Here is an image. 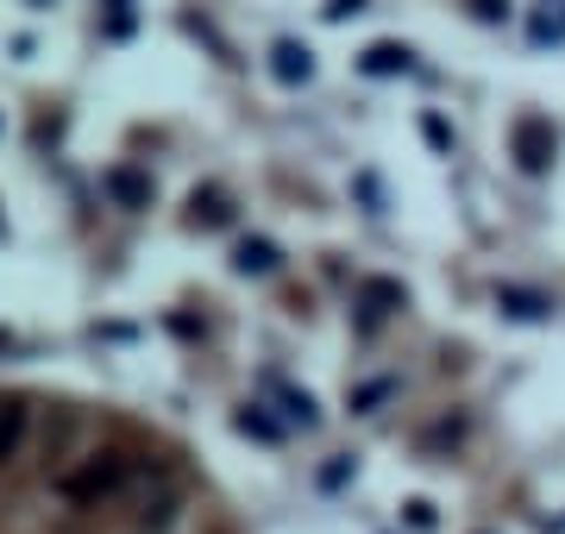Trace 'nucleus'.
Listing matches in <instances>:
<instances>
[{
  "label": "nucleus",
  "mask_w": 565,
  "mask_h": 534,
  "mask_svg": "<svg viewBox=\"0 0 565 534\" xmlns=\"http://www.w3.org/2000/svg\"><path fill=\"white\" fill-rule=\"evenodd\" d=\"M126 491V459L120 452H88L76 472H63V496L70 503H102V496Z\"/></svg>",
  "instance_id": "obj_1"
},
{
  "label": "nucleus",
  "mask_w": 565,
  "mask_h": 534,
  "mask_svg": "<svg viewBox=\"0 0 565 534\" xmlns=\"http://www.w3.org/2000/svg\"><path fill=\"white\" fill-rule=\"evenodd\" d=\"M509 151H515V164H522L527 177H546L553 158H559V132H553L546 114H522V120L509 126Z\"/></svg>",
  "instance_id": "obj_2"
},
{
  "label": "nucleus",
  "mask_w": 565,
  "mask_h": 534,
  "mask_svg": "<svg viewBox=\"0 0 565 534\" xmlns=\"http://www.w3.org/2000/svg\"><path fill=\"white\" fill-rule=\"evenodd\" d=\"M270 70H277V83L302 88L308 76H315V51H308V44H296V39H277V44H270Z\"/></svg>",
  "instance_id": "obj_3"
},
{
  "label": "nucleus",
  "mask_w": 565,
  "mask_h": 534,
  "mask_svg": "<svg viewBox=\"0 0 565 534\" xmlns=\"http://www.w3.org/2000/svg\"><path fill=\"white\" fill-rule=\"evenodd\" d=\"M359 70H364V76H408V70H415V51H408V44H396V39H377L359 57Z\"/></svg>",
  "instance_id": "obj_4"
},
{
  "label": "nucleus",
  "mask_w": 565,
  "mask_h": 534,
  "mask_svg": "<svg viewBox=\"0 0 565 534\" xmlns=\"http://www.w3.org/2000/svg\"><path fill=\"white\" fill-rule=\"evenodd\" d=\"M497 309L515 314V321H546V314H553V296L522 289V284H497Z\"/></svg>",
  "instance_id": "obj_5"
},
{
  "label": "nucleus",
  "mask_w": 565,
  "mask_h": 534,
  "mask_svg": "<svg viewBox=\"0 0 565 534\" xmlns=\"http://www.w3.org/2000/svg\"><path fill=\"white\" fill-rule=\"evenodd\" d=\"M408 302V289L403 284H390V277H371V284L359 289V309H364V328H377V314L390 309H403Z\"/></svg>",
  "instance_id": "obj_6"
},
{
  "label": "nucleus",
  "mask_w": 565,
  "mask_h": 534,
  "mask_svg": "<svg viewBox=\"0 0 565 534\" xmlns=\"http://www.w3.org/2000/svg\"><path fill=\"white\" fill-rule=\"evenodd\" d=\"M233 265H239L245 277H270V270L282 265V252L270 246V239H239V252H233Z\"/></svg>",
  "instance_id": "obj_7"
},
{
  "label": "nucleus",
  "mask_w": 565,
  "mask_h": 534,
  "mask_svg": "<svg viewBox=\"0 0 565 534\" xmlns=\"http://www.w3.org/2000/svg\"><path fill=\"white\" fill-rule=\"evenodd\" d=\"M25 440V403H13V396H0V466L20 452Z\"/></svg>",
  "instance_id": "obj_8"
},
{
  "label": "nucleus",
  "mask_w": 565,
  "mask_h": 534,
  "mask_svg": "<svg viewBox=\"0 0 565 534\" xmlns=\"http://www.w3.org/2000/svg\"><path fill=\"white\" fill-rule=\"evenodd\" d=\"M107 189L120 195V207H151V183L139 170H107Z\"/></svg>",
  "instance_id": "obj_9"
},
{
  "label": "nucleus",
  "mask_w": 565,
  "mask_h": 534,
  "mask_svg": "<svg viewBox=\"0 0 565 534\" xmlns=\"http://www.w3.org/2000/svg\"><path fill=\"white\" fill-rule=\"evenodd\" d=\"M189 214H195V226H226L233 221V207H226L221 189H195V202H189Z\"/></svg>",
  "instance_id": "obj_10"
},
{
  "label": "nucleus",
  "mask_w": 565,
  "mask_h": 534,
  "mask_svg": "<svg viewBox=\"0 0 565 534\" xmlns=\"http://www.w3.org/2000/svg\"><path fill=\"white\" fill-rule=\"evenodd\" d=\"M177 522V496H158V503H145V515H139V534H163Z\"/></svg>",
  "instance_id": "obj_11"
},
{
  "label": "nucleus",
  "mask_w": 565,
  "mask_h": 534,
  "mask_svg": "<svg viewBox=\"0 0 565 534\" xmlns=\"http://www.w3.org/2000/svg\"><path fill=\"white\" fill-rule=\"evenodd\" d=\"M282 415L296 421V428H315L321 415H315V396H302V391H282Z\"/></svg>",
  "instance_id": "obj_12"
},
{
  "label": "nucleus",
  "mask_w": 565,
  "mask_h": 534,
  "mask_svg": "<svg viewBox=\"0 0 565 534\" xmlns=\"http://www.w3.org/2000/svg\"><path fill=\"white\" fill-rule=\"evenodd\" d=\"M422 139L440 151V158H452V126L440 120V114H422Z\"/></svg>",
  "instance_id": "obj_13"
},
{
  "label": "nucleus",
  "mask_w": 565,
  "mask_h": 534,
  "mask_svg": "<svg viewBox=\"0 0 565 534\" xmlns=\"http://www.w3.org/2000/svg\"><path fill=\"white\" fill-rule=\"evenodd\" d=\"M239 434H252V440H282V428H277L264 409H245V415H239Z\"/></svg>",
  "instance_id": "obj_14"
},
{
  "label": "nucleus",
  "mask_w": 565,
  "mask_h": 534,
  "mask_svg": "<svg viewBox=\"0 0 565 534\" xmlns=\"http://www.w3.org/2000/svg\"><path fill=\"white\" fill-rule=\"evenodd\" d=\"M390 391H396L390 377H371V384H359V391H352V409H377V403H384Z\"/></svg>",
  "instance_id": "obj_15"
},
{
  "label": "nucleus",
  "mask_w": 565,
  "mask_h": 534,
  "mask_svg": "<svg viewBox=\"0 0 565 534\" xmlns=\"http://www.w3.org/2000/svg\"><path fill=\"white\" fill-rule=\"evenodd\" d=\"M403 510H408V528H440V515H434V503H427V496H415V503H403Z\"/></svg>",
  "instance_id": "obj_16"
},
{
  "label": "nucleus",
  "mask_w": 565,
  "mask_h": 534,
  "mask_svg": "<svg viewBox=\"0 0 565 534\" xmlns=\"http://www.w3.org/2000/svg\"><path fill=\"white\" fill-rule=\"evenodd\" d=\"M352 13H364V0H333L327 7V20H352Z\"/></svg>",
  "instance_id": "obj_17"
},
{
  "label": "nucleus",
  "mask_w": 565,
  "mask_h": 534,
  "mask_svg": "<svg viewBox=\"0 0 565 534\" xmlns=\"http://www.w3.org/2000/svg\"><path fill=\"white\" fill-rule=\"evenodd\" d=\"M478 20H509V0H478Z\"/></svg>",
  "instance_id": "obj_18"
},
{
  "label": "nucleus",
  "mask_w": 565,
  "mask_h": 534,
  "mask_svg": "<svg viewBox=\"0 0 565 534\" xmlns=\"http://www.w3.org/2000/svg\"><path fill=\"white\" fill-rule=\"evenodd\" d=\"M32 7H51V0H32Z\"/></svg>",
  "instance_id": "obj_19"
}]
</instances>
